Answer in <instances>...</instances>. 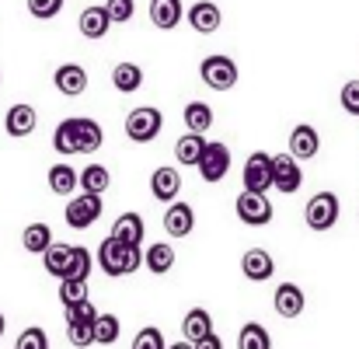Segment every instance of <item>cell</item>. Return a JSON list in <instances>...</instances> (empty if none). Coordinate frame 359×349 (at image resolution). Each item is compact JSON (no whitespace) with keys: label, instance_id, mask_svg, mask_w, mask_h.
Instances as JSON below:
<instances>
[{"label":"cell","instance_id":"6da1fadb","mask_svg":"<svg viewBox=\"0 0 359 349\" xmlns=\"http://www.w3.org/2000/svg\"><path fill=\"white\" fill-rule=\"evenodd\" d=\"M98 265H102L105 276H133L143 265V248L122 244L116 237H105L98 244Z\"/></svg>","mask_w":359,"mask_h":349},{"label":"cell","instance_id":"7a4b0ae2","mask_svg":"<svg viewBox=\"0 0 359 349\" xmlns=\"http://www.w3.org/2000/svg\"><path fill=\"white\" fill-rule=\"evenodd\" d=\"M199 77L210 91H231L238 84V63L224 53H213L199 63Z\"/></svg>","mask_w":359,"mask_h":349},{"label":"cell","instance_id":"3957f363","mask_svg":"<svg viewBox=\"0 0 359 349\" xmlns=\"http://www.w3.org/2000/svg\"><path fill=\"white\" fill-rule=\"evenodd\" d=\"M339 213H342V203H339V196L335 192H318V196H311L307 199V210H304V220H307V228L311 231H332L335 224H339Z\"/></svg>","mask_w":359,"mask_h":349},{"label":"cell","instance_id":"277c9868","mask_svg":"<svg viewBox=\"0 0 359 349\" xmlns=\"http://www.w3.org/2000/svg\"><path fill=\"white\" fill-rule=\"evenodd\" d=\"M161 126H164L161 109L140 105V109H133V112L126 116V136H129L133 143H150V140L161 133Z\"/></svg>","mask_w":359,"mask_h":349},{"label":"cell","instance_id":"5b68a950","mask_svg":"<svg viewBox=\"0 0 359 349\" xmlns=\"http://www.w3.org/2000/svg\"><path fill=\"white\" fill-rule=\"evenodd\" d=\"M199 175H203V182H210V185H217V182H224L227 178V171H231V147L227 143H220V140H206V150H203V157H199Z\"/></svg>","mask_w":359,"mask_h":349},{"label":"cell","instance_id":"8992f818","mask_svg":"<svg viewBox=\"0 0 359 349\" xmlns=\"http://www.w3.org/2000/svg\"><path fill=\"white\" fill-rule=\"evenodd\" d=\"M102 196H91V192H77L70 203H67V210H63V217H67V224L74 228V231H84V228H91L98 217H102Z\"/></svg>","mask_w":359,"mask_h":349},{"label":"cell","instance_id":"52a82bcc","mask_svg":"<svg viewBox=\"0 0 359 349\" xmlns=\"http://www.w3.org/2000/svg\"><path fill=\"white\" fill-rule=\"evenodd\" d=\"M234 210H238V220L248 228H265L272 220V203L265 192H241Z\"/></svg>","mask_w":359,"mask_h":349},{"label":"cell","instance_id":"ba28073f","mask_svg":"<svg viewBox=\"0 0 359 349\" xmlns=\"http://www.w3.org/2000/svg\"><path fill=\"white\" fill-rule=\"evenodd\" d=\"M244 192H269L272 189V154L255 150L244 161Z\"/></svg>","mask_w":359,"mask_h":349},{"label":"cell","instance_id":"9c48e42d","mask_svg":"<svg viewBox=\"0 0 359 349\" xmlns=\"http://www.w3.org/2000/svg\"><path fill=\"white\" fill-rule=\"evenodd\" d=\"M300 185H304L300 161L290 157V154H276V157H272V189L293 196V192H300Z\"/></svg>","mask_w":359,"mask_h":349},{"label":"cell","instance_id":"30bf717a","mask_svg":"<svg viewBox=\"0 0 359 349\" xmlns=\"http://www.w3.org/2000/svg\"><path fill=\"white\" fill-rule=\"evenodd\" d=\"M53 84H56V91H60V95L77 98V95H84V91H88V70H84L81 63H63V67H56Z\"/></svg>","mask_w":359,"mask_h":349},{"label":"cell","instance_id":"8fae6325","mask_svg":"<svg viewBox=\"0 0 359 349\" xmlns=\"http://www.w3.org/2000/svg\"><path fill=\"white\" fill-rule=\"evenodd\" d=\"M150 192H154V199H157V203H175V199H178V192H182V171H178V168L161 164V168L150 175Z\"/></svg>","mask_w":359,"mask_h":349},{"label":"cell","instance_id":"7c38bea8","mask_svg":"<svg viewBox=\"0 0 359 349\" xmlns=\"http://www.w3.org/2000/svg\"><path fill=\"white\" fill-rule=\"evenodd\" d=\"M272 308L279 318H300L304 308H307V297L297 283H279L276 287V297H272Z\"/></svg>","mask_w":359,"mask_h":349},{"label":"cell","instance_id":"4fadbf2b","mask_svg":"<svg viewBox=\"0 0 359 349\" xmlns=\"http://www.w3.org/2000/svg\"><path fill=\"white\" fill-rule=\"evenodd\" d=\"M318 150H321V136H318V129L307 126V122L293 126V133H290V157H297V161H311V157H318Z\"/></svg>","mask_w":359,"mask_h":349},{"label":"cell","instance_id":"5bb4252c","mask_svg":"<svg viewBox=\"0 0 359 349\" xmlns=\"http://www.w3.org/2000/svg\"><path fill=\"white\" fill-rule=\"evenodd\" d=\"M241 272H244V279H251V283H265V279L276 272V262H272V255H269L265 248H248V251L241 255Z\"/></svg>","mask_w":359,"mask_h":349},{"label":"cell","instance_id":"9a60e30c","mask_svg":"<svg viewBox=\"0 0 359 349\" xmlns=\"http://www.w3.org/2000/svg\"><path fill=\"white\" fill-rule=\"evenodd\" d=\"M35 126H39V112H35L32 105H25V102L11 105V109H7V116H4V129H7V136H14V140L32 136V133H35Z\"/></svg>","mask_w":359,"mask_h":349},{"label":"cell","instance_id":"2e32d148","mask_svg":"<svg viewBox=\"0 0 359 349\" xmlns=\"http://www.w3.org/2000/svg\"><path fill=\"white\" fill-rule=\"evenodd\" d=\"M189 25H192L199 35H213V32L224 25V14H220V7H217L213 0H196V4L189 7Z\"/></svg>","mask_w":359,"mask_h":349},{"label":"cell","instance_id":"e0dca14e","mask_svg":"<svg viewBox=\"0 0 359 349\" xmlns=\"http://www.w3.org/2000/svg\"><path fill=\"white\" fill-rule=\"evenodd\" d=\"M196 228V210L189 206V203H168V210H164V231L171 234V237H189Z\"/></svg>","mask_w":359,"mask_h":349},{"label":"cell","instance_id":"ac0fdd59","mask_svg":"<svg viewBox=\"0 0 359 349\" xmlns=\"http://www.w3.org/2000/svg\"><path fill=\"white\" fill-rule=\"evenodd\" d=\"M77 28H81L84 39H105L109 28H112V18L105 14V4H91V7H84L81 18H77Z\"/></svg>","mask_w":359,"mask_h":349},{"label":"cell","instance_id":"d6986e66","mask_svg":"<svg viewBox=\"0 0 359 349\" xmlns=\"http://www.w3.org/2000/svg\"><path fill=\"white\" fill-rule=\"evenodd\" d=\"M74 136H77V154H95V150H102V143H105L102 126L88 116L74 119Z\"/></svg>","mask_w":359,"mask_h":349},{"label":"cell","instance_id":"ffe728a7","mask_svg":"<svg viewBox=\"0 0 359 349\" xmlns=\"http://www.w3.org/2000/svg\"><path fill=\"white\" fill-rule=\"evenodd\" d=\"M182 18H185L182 0H150V21H154V28L171 32V28L182 25Z\"/></svg>","mask_w":359,"mask_h":349},{"label":"cell","instance_id":"44dd1931","mask_svg":"<svg viewBox=\"0 0 359 349\" xmlns=\"http://www.w3.org/2000/svg\"><path fill=\"white\" fill-rule=\"evenodd\" d=\"M109 237H116L122 244H143V237H147V224H143V217L140 213H122L119 220L112 224V234Z\"/></svg>","mask_w":359,"mask_h":349},{"label":"cell","instance_id":"7402d4cb","mask_svg":"<svg viewBox=\"0 0 359 349\" xmlns=\"http://www.w3.org/2000/svg\"><path fill=\"white\" fill-rule=\"evenodd\" d=\"M112 84H116V91H122V95L140 91V88H143V67L133 63V60L116 63V70H112Z\"/></svg>","mask_w":359,"mask_h":349},{"label":"cell","instance_id":"603a6c76","mask_svg":"<svg viewBox=\"0 0 359 349\" xmlns=\"http://www.w3.org/2000/svg\"><path fill=\"white\" fill-rule=\"evenodd\" d=\"M203 150H206V136H203V133H185V136H178V143H175V161L196 168L199 157H203Z\"/></svg>","mask_w":359,"mask_h":349},{"label":"cell","instance_id":"cb8c5ba5","mask_svg":"<svg viewBox=\"0 0 359 349\" xmlns=\"http://www.w3.org/2000/svg\"><path fill=\"white\" fill-rule=\"evenodd\" d=\"M77 185H81V192L105 196V192H109V185H112V175H109V168H105V164H88V168L77 175Z\"/></svg>","mask_w":359,"mask_h":349},{"label":"cell","instance_id":"d4e9b609","mask_svg":"<svg viewBox=\"0 0 359 349\" xmlns=\"http://www.w3.org/2000/svg\"><path fill=\"white\" fill-rule=\"evenodd\" d=\"M70 255H74V244H60V241H53V244L42 251V265H46V272L56 276V279H63L67 269H70Z\"/></svg>","mask_w":359,"mask_h":349},{"label":"cell","instance_id":"484cf974","mask_svg":"<svg viewBox=\"0 0 359 349\" xmlns=\"http://www.w3.org/2000/svg\"><path fill=\"white\" fill-rule=\"evenodd\" d=\"M143 265H147L154 276H164V272H171V269H175V248H171L168 241H157V244H150V248L143 251Z\"/></svg>","mask_w":359,"mask_h":349},{"label":"cell","instance_id":"4316f807","mask_svg":"<svg viewBox=\"0 0 359 349\" xmlns=\"http://www.w3.org/2000/svg\"><path fill=\"white\" fill-rule=\"evenodd\" d=\"M213 332V318H210V311L206 308H192L189 315H185V322H182V336H185V343H199V339H206Z\"/></svg>","mask_w":359,"mask_h":349},{"label":"cell","instance_id":"83f0119b","mask_svg":"<svg viewBox=\"0 0 359 349\" xmlns=\"http://www.w3.org/2000/svg\"><path fill=\"white\" fill-rule=\"evenodd\" d=\"M49 244H53V231H49V224H42V220H35V224H28V228L21 231V248L32 251V255H42Z\"/></svg>","mask_w":359,"mask_h":349},{"label":"cell","instance_id":"f1b7e54d","mask_svg":"<svg viewBox=\"0 0 359 349\" xmlns=\"http://www.w3.org/2000/svg\"><path fill=\"white\" fill-rule=\"evenodd\" d=\"M91 332H95V343H98V346H112L122 332L119 315H109V311L102 315V311H98V318L91 322Z\"/></svg>","mask_w":359,"mask_h":349},{"label":"cell","instance_id":"f546056e","mask_svg":"<svg viewBox=\"0 0 359 349\" xmlns=\"http://www.w3.org/2000/svg\"><path fill=\"white\" fill-rule=\"evenodd\" d=\"M182 119H185L189 133H210V129H213V109H210L206 102H189Z\"/></svg>","mask_w":359,"mask_h":349},{"label":"cell","instance_id":"4dcf8cb0","mask_svg":"<svg viewBox=\"0 0 359 349\" xmlns=\"http://www.w3.org/2000/svg\"><path fill=\"white\" fill-rule=\"evenodd\" d=\"M49 192L56 196H74L77 192V171L70 164H53L49 168Z\"/></svg>","mask_w":359,"mask_h":349},{"label":"cell","instance_id":"1f68e13d","mask_svg":"<svg viewBox=\"0 0 359 349\" xmlns=\"http://www.w3.org/2000/svg\"><path fill=\"white\" fill-rule=\"evenodd\" d=\"M238 349H272V336L265 332V325L248 322L238 336Z\"/></svg>","mask_w":359,"mask_h":349},{"label":"cell","instance_id":"d6a6232c","mask_svg":"<svg viewBox=\"0 0 359 349\" xmlns=\"http://www.w3.org/2000/svg\"><path fill=\"white\" fill-rule=\"evenodd\" d=\"M53 147H56V154H63V157H70V154H77V136H74V119H63V122L56 126V133H53Z\"/></svg>","mask_w":359,"mask_h":349},{"label":"cell","instance_id":"836d02e7","mask_svg":"<svg viewBox=\"0 0 359 349\" xmlns=\"http://www.w3.org/2000/svg\"><path fill=\"white\" fill-rule=\"evenodd\" d=\"M91 265H95L91 251H88V248H81V244H74L70 269H67V276H63V279H88V276H91Z\"/></svg>","mask_w":359,"mask_h":349},{"label":"cell","instance_id":"e575fe53","mask_svg":"<svg viewBox=\"0 0 359 349\" xmlns=\"http://www.w3.org/2000/svg\"><path fill=\"white\" fill-rule=\"evenodd\" d=\"M88 301V279H60V304H81Z\"/></svg>","mask_w":359,"mask_h":349},{"label":"cell","instance_id":"d590c367","mask_svg":"<svg viewBox=\"0 0 359 349\" xmlns=\"http://www.w3.org/2000/svg\"><path fill=\"white\" fill-rule=\"evenodd\" d=\"M63 315H67V325H91L98 318V308L91 301H81V304H67Z\"/></svg>","mask_w":359,"mask_h":349},{"label":"cell","instance_id":"8d00e7d4","mask_svg":"<svg viewBox=\"0 0 359 349\" xmlns=\"http://www.w3.org/2000/svg\"><path fill=\"white\" fill-rule=\"evenodd\" d=\"M105 14L112 18V25H126L136 14V0H105Z\"/></svg>","mask_w":359,"mask_h":349},{"label":"cell","instance_id":"74e56055","mask_svg":"<svg viewBox=\"0 0 359 349\" xmlns=\"http://www.w3.org/2000/svg\"><path fill=\"white\" fill-rule=\"evenodd\" d=\"M14 349H49V336H46L39 325H32V329H25V332L18 336Z\"/></svg>","mask_w":359,"mask_h":349},{"label":"cell","instance_id":"f35d334b","mask_svg":"<svg viewBox=\"0 0 359 349\" xmlns=\"http://www.w3.org/2000/svg\"><path fill=\"white\" fill-rule=\"evenodd\" d=\"M63 4L67 0H28V14L39 18V21H49V18H56L63 11Z\"/></svg>","mask_w":359,"mask_h":349},{"label":"cell","instance_id":"ab89813d","mask_svg":"<svg viewBox=\"0 0 359 349\" xmlns=\"http://www.w3.org/2000/svg\"><path fill=\"white\" fill-rule=\"evenodd\" d=\"M133 349H168V343H164L161 329L147 325V329H140V336L133 339Z\"/></svg>","mask_w":359,"mask_h":349},{"label":"cell","instance_id":"60d3db41","mask_svg":"<svg viewBox=\"0 0 359 349\" xmlns=\"http://www.w3.org/2000/svg\"><path fill=\"white\" fill-rule=\"evenodd\" d=\"M339 102H342V109H346L349 116L359 119V81H346V84H342Z\"/></svg>","mask_w":359,"mask_h":349},{"label":"cell","instance_id":"b9f144b4","mask_svg":"<svg viewBox=\"0 0 359 349\" xmlns=\"http://www.w3.org/2000/svg\"><path fill=\"white\" fill-rule=\"evenodd\" d=\"M67 339H70V346H77V349L95 346V332H91V325H67Z\"/></svg>","mask_w":359,"mask_h":349},{"label":"cell","instance_id":"7bdbcfd3","mask_svg":"<svg viewBox=\"0 0 359 349\" xmlns=\"http://www.w3.org/2000/svg\"><path fill=\"white\" fill-rule=\"evenodd\" d=\"M196 349H224V343H220V336L217 332H210L206 339H199V343H192Z\"/></svg>","mask_w":359,"mask_h":349},{"label":"cell","instance_id":"ee69618b","mask_svg":"<svg viewBox=\"0 0 359 349\" xmlns=\"http://www.w3.org/2000/svg\"><path fill=\"white\" fill-rule=\"evenodd\" d=\"M168 349H196V346H192V343H185V339H182V343H175V346H168Z\"/></svg>","mask_w":359,"mask_h":349},{"label":"cell","instance_id":"f6af8a7d","mask_svg":"<svg viewBox=\"0 0 359 349\" xmlns=\"http://www.w3.org/2000/svg\"><path fill=\"white\" fill-rule=\"evenodd\" d=\"M4 332H7V318L0 315V336H4Z\"/></svg>","mask_w":359,"mask_h":349},{"label":"cell","instance_id":"bcb514c9","mask_svg":"<svg viewBox=\"0 0 359 349\" xmlns=\"http://www.w3.org/2000/svg\"><path fill=\"white\" fill-rule=\"evenodd\" d=\"M0 84H4V74H0Z\"/></svg>","mask_w":359,"mask_h":349}]
</instances>
